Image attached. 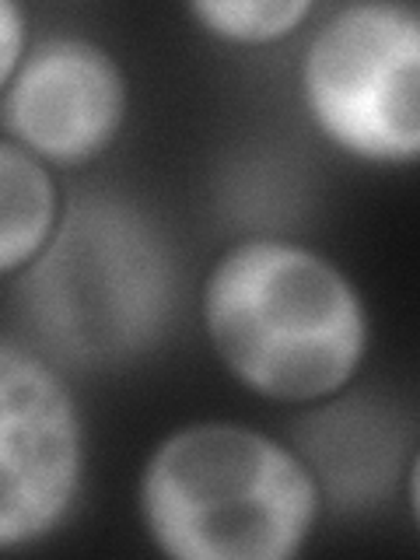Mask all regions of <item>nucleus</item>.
<instances>
[{
    "mask_svg": "<svg viewBox=\"0 0 420 560\" xmlns=\"http://www.w3.org/2000/svg\"><path fill=\"white\" fill-rule=\"evenodd\" d=\"M305 102L332 144L372 162L420 151V14L350 4L323 22L302 67Z\"/></svg>",
    "mask_w": 420,
    "mask_h": 560,
    "instance_id": "4",
    "label": "nucleus"
},
{
    "mask_svg": "<svg viewBox=\"0 0 420 560\" xmlns=\"http://www.w3.org/2000/svg\"><path fill=\"white\" fill-rule=\"evenodd\" d=\"M312 11L305 0H203L189 14L232 43H270L298 28Z\"/></svg>",
    "mask_w": 420,
    "mask_h": 560,
    "instance_id": "9",
    "label": "nucleus"
},
{
    "mask_svg": "<svg viewBox=\"0 0 420 560\" xmlns=\"http://www.w3.org/2000/svg\"><path fill=\"white\" fill-rule=\"evenodd\" d=\"M203 323L228 372L284 402L343 389L368 347L350 280L319 253L277 238L224 253L203 291Z\"/></svg>",
    "mask_w": 420,
    "mask_h": 560,
    "instance_id": "2",
    "label": "nucleus"
},
{
    "mask_svg": "<svg viewBox=\"0 0 420 560\" xmlns=\"http://www.w3.org/2000/svg\"><path fill=\"white\" fill-rule=\"evenodd\" d=\"M148 533L179 560H288L319 512L308 466L238 424H197L151 455L140 483Z\"/></svg>",
    "mask_w": 420,
    "mask_h": 560,
    "instance_id": "3",
    "label": "nucleus"
},
{
    "mask_svg": "<svg viewBox=\"0 0 420 560\" xmlns=\"http://www.w3.org/2000/svg\"><path fill=\"white\" fill-rule=\"evenodd\" d=\"M81 483V420L67 385L25 347L0 343V550L60 525Z\"/></svg>",
    "mask_w": 420,
    "mask_h": 560,
    "instance_id": "5",
    "label": "nucleus"
},
{
    "mask_svg": "<svg viewBox=\"0 0 420 560\" xmlns=\"http://www.w3.org/2000/svg\"><path fill=\"white\" fill-rule=\"evenodd\" d=\"M127 113V81L102 46L57 35L18 63L0 119L28 154L78 165L113 144Z\"/></svg>",
    "mask_w": 420,
    "mask_h": 560,
    "instance_id": "6",
    "label": "nucleus"
},
{
    "mask_svg": "<svg viewBox=\"0 0 420 560\" xmlns=\"http://www.w3.org/2000/svg\"><path fill=\"white\" fill-rule=\"evenodd\" d=\"M305 466L332 504L372 508L393 494L407 448V420L378 399H343L294 424Z\"/></svg>",
    "mask_w": 420,
    "mask_h": 560,
    "instance_id": "7",
    "label": "nucleus"
},
{
    "mask_svg": "<svg viewBox=\"0 0 420 560\" xmlns=\"http://www.w3.org/2000/svg\"><path fill=\"white\" fill-rule=\"evenodd\" d=\"M25 46V22L11 0H0V88H8L18 63H22Z\"/></svg>",
    "mask_w": 420,
    "mask_h": 560,
    "instance_id": "10",
    "label": "nucleus"
},
{
    "mask_svg": "<svg viewBox=\"0 0 420 560\" xmlns=\"http://www.w3.org/2000/svg\"><path fill=\"white\" fill-rule=\"evenodd\" d=\"M57 224V189L25 148L0 140V273L25 267Z\"/></svg>",
    "mask_w": 420,
    "mask_h": 560,
    "instance_id": "8",
    "label": "nucleus"
},
{
    "mask_svg": "<svg viewBox=\"0 0 420 560\" xmlns=\"http://www.w3.org/2000/svg\"><path fill=\"white\" fill-rule=\"evenodd\" d=\"M175 305L179 267L165 232L116 192H81L18 284L35 350L88 372L148 354Z\"/></svg>",
    "mask_w": 420,
    "mask_h": 560,
    "instance_id": "1",
    "label": "nucleus"
}]
</instances>
